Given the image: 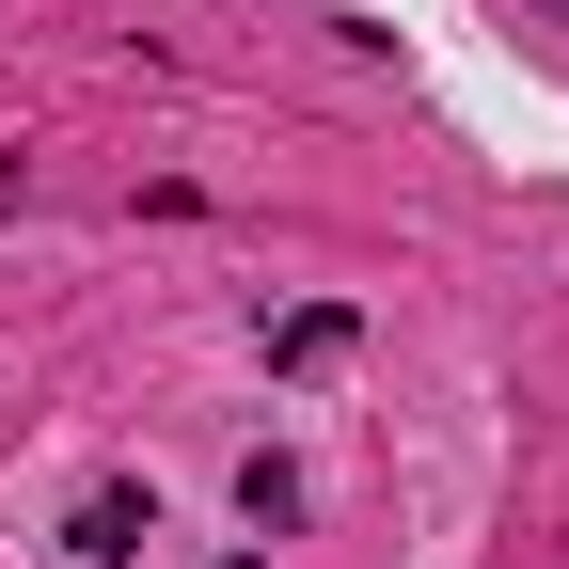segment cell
<instances>
[{"instance_id": "2", "label": "cell", "mask_w": 569, "mask_h": 569, "mask_svg": "<svg viewBox=\"0 0 569 569\" xmlns=\"http://www.w3.org/2000/svg\"><path fill=\"white\" fill-rule=\"evenodd\" d=\"M348 348H365V332H348V317L317 301V317H284V332H269V365H284V380H332V365H348Z\"/></svg>"}, {"instance_id": "3", "label": "cell", "mask_w": 569, "mask_h": 569, "mask_svg": "<svg viewBox=\"0 0 569 569\" xmlns=\"http://www.w3.org/2000/svg\"><path fill=\"white\" fill-rule=\"evenodd\" d=\"M238 507H253V538H284V522H301V475H284V459H238Z\"/></svg>"}, {"instance_id": "1", "label": "cell", "mask_w": 569, "mask_h": 569, "mask_svg": "<svg viewBox=\"0 0 569 569\" xmlns=\"http://www.w3.org/2000/svg\"><path fill=\"white\" fill-rule=\"evenodd\" d=\"M142 538H159V490H127V475H111V490H80V522H63V553H96V569H127Z\"/></svg>"}]
</instances>
